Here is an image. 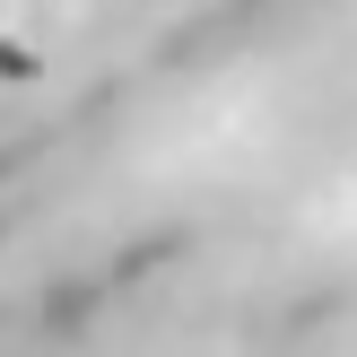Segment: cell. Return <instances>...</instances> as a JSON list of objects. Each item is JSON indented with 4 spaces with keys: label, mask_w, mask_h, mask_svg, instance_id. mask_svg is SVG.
<instances>
[{
    "label": "cell",
    "mask_w": 357,
    "mask_h": 357,
    "mask_svg": "<svg viewBox=\"0 0 357 357\" xmlns=\"http://www.w3.org/2000/svg\"><path fill=\"white\" fill-rule=\"evenodd\" d=\"M52 79V44L17 17H0V96H26V87Z\"/></svg>",
    "instance_id": "6da1fadb"
}]
</instances>
